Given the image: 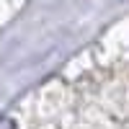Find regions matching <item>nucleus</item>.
I'll return each mask as SVG.
<instances>
[{
  "mask_svg": "<svg viewBox=\"0 0 129 129\" xmlns=\"http://www.w3.org/2000/svg\"><path fill=\"white\" fill-rule=\"evenodd\" d=\"M0 129H13V121H5L3 119V121H0Z\"/></svg>",
  "mask_w": 129,
  "mask_h": 129,
  "instance_id": "1",
  "label": "nucleus"
}]
</instances>
